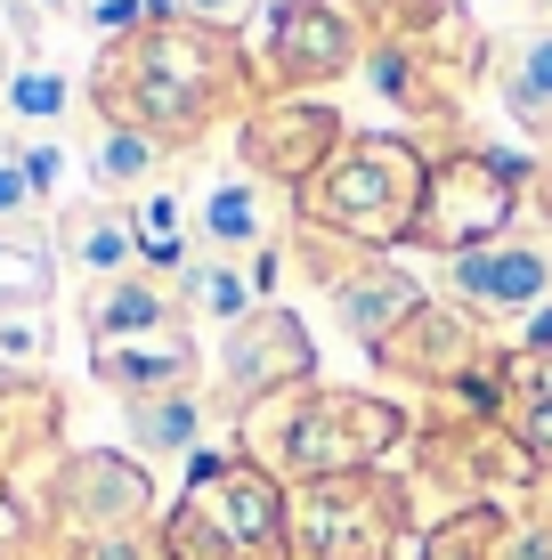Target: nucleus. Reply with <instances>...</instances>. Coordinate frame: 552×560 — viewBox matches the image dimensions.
Masks as SVG:
<instances>
[{
  "label": "nucleus",
  "mask_w": 552,
  "mask_h": 560,
  "mask_svg": "<svg viewBox=\"0 0 552 560\" xmlns=\"http://www.w3.org/2000/svg\"><path fill=\"white\" fill-rule=\"evenodd\" d=\"M82 90L98 122L146 130L171 154L203 147L220 122H244L260 106L252 42L227 25H196V16H146V25L98 42Z\"/></svg>",
  "instance_id": "f257e3e1"
},
{
  "label": "nucleus",
  "mask_w": 552,
  "mask_h": 560,
  "mask_svg": "<svg viewBox=\"0 0 552 560\" xmlns=\"http://www.w3.org/2000/svg\"><path fill=\"white\" fill-rule=\"evenodd\" d=\"M398 439H407V415H398L390 398L326 390V382H301V390H284V398L244 415V455H252L269 479H284V488L374 471Z\"/></svg>",
  "instance_id": "f03ea898"
},
{
  "label": "nucleus",
  "mask_w": 552,
  "mask_h": 560,
  "mask_svg": "<svg viewBox=\"0 0 552 560\" xmlns=\"http://www.w3.org/2000/svg\"><path fill=\"white\" fill-rule=\"evenodd\" d=\"M423 187H431V154L407 130H350L341 154L293 196V220L341 236L350 253H390V244H414Z\"/></svg>",
  "instance_id": "7ed1b4c3"
},
{
  "label": "nucleus",
  "mask_w": 552,
  "mask_h": 560,
  "mask_svg": "<svg viewBox=\"0 0 552 560\" xmlns=\"http://www.w3.org/2000/svg\"><path fill=\"white\" fill-rule=\"evenodd\" d=\"M374 25L357 0H269L252 25L260 98H326L333 82L366 73Z\"/></svg>",
  "instance_id": "20e7f679"
},
{
  "label": "nucleus",
  "mask_w": 552,
  "mask_h": 560,
  "mask_svg": "<svg viewBox=\"0 0 552 560\" xmlns=\"http://www.w3.org/2000/svg\"><path fill=\"white\" fill-rule=\"evenodd\" d=\"M520 154L504 147H455V154H431V187H423V211H414V244L439 260H463L480 244H496L520 211Z\"/></svg>",
  "instance_id": "39448f33"
},
{
  "label": "nucleus",
  "mask_w": 552,
  "mask_h": 560,
  "mask_svg": "<svg viewBox=\"0 0 552 560\" xmlns=\"http://www.w3.org/2000/svg\"><path fill=\"white\" fill-rule=\"evenodd\" d=\"M407 528V495L383 471H341L293 488V552L301 560H390Z\"/></svg>",
  "instance_id": "423d86ee"
},
{
  "label": "nucleus",
  "mask_w": 552,
  "mask_h": 560,
  "mask_svg": "<svg viewBox=\"0 0 552 560\" xmlns=\"http://www.w3.org/2000/svg\"><path fill=\"white\" fill-rule=\"evenodd\" d=\"M341 139H350L341 106H326V98H260L236 122V171H252V179L301 196V187L341 154Z\"/></svg>",
  "instance_id": "0eeeda50"
},
{
  "label": "nucleus",
  "mask_w": 552,
  "mask_h": 560,
  "mask_svg": "<svg viewBox=\"0 0 552 560\" xmlns=\"http://www.w3.org/2000/svg\"><path fill=\"white\" fill-rule=\"evenodd\" d=\"M187 504L212 520V528H220L244 560L293 552V488H284V479H269L252 455H227V463L203 455V463H196V488H187Z\"/></svg>",
  "instance_id": "6e6552de"
},
{
  "label": "nucleus",
  "mask_w": 552,
  "mask_h": 560,
  "mask_svg": "<svg viewBox=\"0 0 552 560\" xmlns=\"http://www.w3.org/2000/svg\"><path fill=\"white\" fill-rule=\"evenodd\" d=\"M309 365L317 358H309V334H301L293 308H252V317L227 325V341H220V398L236 415H252V407H269V398L301 390Z\"/></svg>",
  "instance_id": "1a4fd4ad"
},
{
  "label": "nucleus",
  "mask_w": 552,
  "mask_h": 560,
  "mask_svg": "<svg viewBox=\"0 0 552 560\" xmlns=\"http://www.w3.org/2000/svg\"><path fill=\"white\" fill-rule=\"evenodd\" d=\"M447 293L463 317H537V308H552V244L537 236L480 244V253L447 260Z\"/></svg>",
  "instance_id": "9d476101"
},
{
  "label": "nucleus",
  "mask_w": 552,
  "mask_h": 560,
  "mask_svg": "<svg viewBox=\"0 0 552 560\" xmlns=\"http://www.w3.org/2000/svg\"><path fill=\"white\" fill-rule=\"evenodd\" d=\"M57 520L73 528V545H90V536H122V528H139L146 504H155V488H146V471L139 463H122V455H73L66 471H57Z\"/></svg>",
  "instance_id": "9b49d317"
},
{
  "label": "nucleus",
  "mask_w": 552,
  "mask_h": 560,
  "mask_svg": "<svg viewBox=\"0 0 552 560\" xmlns=\"http://www.w3.org/2000/svg\"><path fill=\"white\" fill-rule=\"evenodd\" d=\"M284 211H293V203H277L269 179H252V171H220V179L196 187V244L212 260H260L277 244Z\"/></svg>",
  "instance_id": "f8f14e48"
},
{
  "label": "nucleus",
  "mask_w": 552,
  "mask_h": 560,
  "mask_svg": "<svg viewBox=\"0 0 552 560\" xmlns=\"http://www.w3.org/2000/svg\"><path fill=\"white\" fill-rule=\"evenodd\" d=\"M423 301H431L423 284L398 277V268H383V260H357L350 277L333 284V317H341V334H350L366 358H383L390 341H398V325H407Z\"/></svg>",
  "instance_id": "ddd939ff"
},
{
  "label": "nucleus",
  "mask_w": 552,
  "mask_h": 560,
  "mask_svg": "<svg viewBox=\"0 0 552 560\" xmlns=\"http://www.w3.org/2000/svg\"><path fill=\"white\" fill-rule=\"evenodd\" d=\"M57 260L82 268L90 284H122L139 277V236H130V203L114 196H90V203H66L57 211Z\"/></svg>",
  "instance_id": "4468645a"
},
{
  "label": "nucleus",
  "mask_w": 552,
  "mask_h": 560,
  "mask_svg": "<svg viewBox=\"0 0 552 560\" xmlns=\"http://www.w3.org/2000/svg\"><path fill=\"white\" fill-rule=\"evenodd\" d=\"M90 374L122 398H171V390H196L203 358L196 341L171 325V334H146V341H114V350H90Z\"/></svg>",
  "instance_id": "2eb2a0df"
},
{
  "label": "nucleus",
  "mask_w": 552,
  "mask_h": 560,
  "mask_svg": "<svg viewBox=\"0 0 552 560\" xmlns=\"http://www.w3.org/2000/svg\"><path fill=\"white\" fill-rule=\"evenodd\" d=\"M82 98H90L82 73L49 66V57H25V66H9V82H0V130H9V139H66Z\"/></svg>",
  "instance_id": "dca6fc26"
},
{
  "label": "nucleus",
  "mask_w": 552,
  "mask_h": 560,
  "mask_svg": "<svg viewBox=\"0 0 552 560\" xmlns=\"http://www.w3.org/2000/svg\"><path fill=\"white\" fill-rule=\"evenodd\" d=\"M82 325H90V350H114V341H146V334H171L179 325V293L163 277H122V284H90L82 301Z\"/></svg>",
  "instance_id": "f3484780"
},
{
  "label": "nucleus",
  "mask_w": 552,
  "mask_h": 560,
  "mask_svg": "<svg viewBox=\"0 0 552 560\" xmlns=\"http://www.w3.org/2000/svg\"><path fill=\"white\" fill-rule=\"evenodd\" d=\"M496 98L512 106V122L537 130V139L552 147V25H520L496 42Z\"/></svg>",
  "instance_id": "a211bd4d"
},
{
  "label": "nucleus",
  "mask_w": 552,
  "mask_h": 560,
  "mask_svg": "<svg viewBox=\"0 0 552 560\" xmlns=\"http://www.w3.org/2000/svg\"><path fill=\"white\" fill-rule=\"evenodd\" d=\"M130 236H139V260L146 277H179L187 260H196V196H179V187H146V196H130Z\"/></svg>",
  "instance_id": "6ab92c4d"
},
{
  "label": "nucleus",
  "mask_w": 552,
  "mask_h": 560,
  "mask_svg": "<svg viewBox=\"0 0 552 560\" xmlns=\"http://www.w3.org/2000/svg\"><path fill=\"white\" fill-rule=\"evenodd\" d=\"M82 163H90V179H98L106 196H146V187H163L171 147H155L146 130H122V122H98V114H90Z\"/></svg>",
  "instance_id": "aec40b11"
},
{
  "label": "nucleus",
  "mask_w": 552,
  "mask_h": 560,
  "mask_svg": "<svg viewBox=\"0 0 552 560\" xmlns=\"http://www.w3.org/2000/svg\"><path fill=\"white\" fill-rule=\"evenodd\" d=\"M171 293H179V308H196V317H220V325H244L252 308H269V301H260V284H252V268H244V260H212V253L187 260Z\"/></svg>",
  "instance_id": "412c9836"
},
{
  "label": "nucleus",
  "mask_w": 552,
  "mask_h": 560,
  "mask_svg": "<svg viewBox=\"0 0 552 560\" xmlns=\"http://www.w3.org/2000/svg\"><path fill=\"white\" fill-rule=\"evenodd\" d=\"M49 284H57V236L42 220L0 228V308H42Z\"/></svg>",
  "instance_id": "4be33fe9"
},
{
  "label": "nucleus",
  "mask_w": 552,
  "mask_h": 560,
  "mask_svg": "<svg viewBox=\"0 0 552 560\" xmlns=\"http://www.w3.org/2000/svg\"><path fill=\"white\" fill-rule=\"evenodd\" d=\"M504 390H512V439L537 463H552V350H520L504 365Z\"/></svg>",
  "instance_id": "5701e85b"
},
{
  "label": "nucleus",
  "mask_w": 552,
  "mask_h": 560,
  "mask_svg": "<svg viewBox=\"0 0 552 560\" xmlns=\"http://www.w3.org/2000/svg\"><path fill=\"white\" fill-rule=\"evenodd\" d=\"M130 431H139L146 455H187L203 439V398L196 390H171V398H130Z\"/></svg>",
  "instance_id": "b1692460"
},
{
  "label": "nucleus",
  "mask_w": 552,
  "mask_h": 560,
  "mask_svg": "<svg viewBox=\"0 0 552 560\" xmlns=\"http://www.w3.org/2000/svg\"><path fill=\"white\" fill-rule=\"evenodd\" d=\"M504 536H512V520L496 504H463L423 536V560H504Z\"/></svg>",
  "instance_id": "393cba45"
},
{
  "label": "nucleus",
  "mask_w": 552,
  "mask_h": 560,
  "mask_svg": "<svg viewBox=\"0 0 552 560\" xmlns=\"http://www.w3.org/2000/svg\"><path fill=\"white\" fill-rule=\"evenodd\" d=\"M42 179H33V154L25 139H9L0 130V228H33V211H42Z\"/></svg>",
  "instance_id": "a878e982"
},
{
  "label": "nucleus",
  "mask_w": 552,
  "mask_h": 560,
  "mask_svg": "<svg viewBox=\"0 0 552 560\" xmlns=\"http://www.w3.org/2000/svg\"><path fill=\"white\" fill-rule=\"evenodd\" d=\"M49 358V308H0V365H42Z\"/></svg>",
  "instance_id": "bb28decb"
},
{
  "label": "nucleus",
  "mask_w": 552,
  "mask_h": 560,
  "mask_svg": "<svg viewBox=\"0 0 552 560\" xmlns=\"http://www.w3.org/2000/svg\"><path fill=\"white\" fill-rule=\"evenodd\" d=\"M73 560H163V536H146V528L90 536V545H73Z\"/></svg>",
  "instance_id": "cd10ccee"
},
{
  "label": "nucleus",
  "mask_w": 552,
  "mask_h": 560,
  "mask_svg": "<svg viewBox=\"0 0 552 560\" xmlns=\"http://www.w3.org/2000/svg\"><path fill=\"white\" fill-rule=\"evenodd\" d=\"M528 9V25H552V0H520Z\"/></svg>",
  "instance_id": "c85d7f7f"
},
{
  "label": "nucleus",
  "mask_w": 552,
  "mask_h": 560,
  "mask_svg": "<svg viewBox=\"0 0 552 560\" xmlns=\"http://www.w3.org/2000/svg\"><path fill=\"white\" fill-rule=\"evenodd\" d=\"M0 82H9V57H0Z\"/></svg>",
  "instance_id": "c756f323"
}]
</instances>
